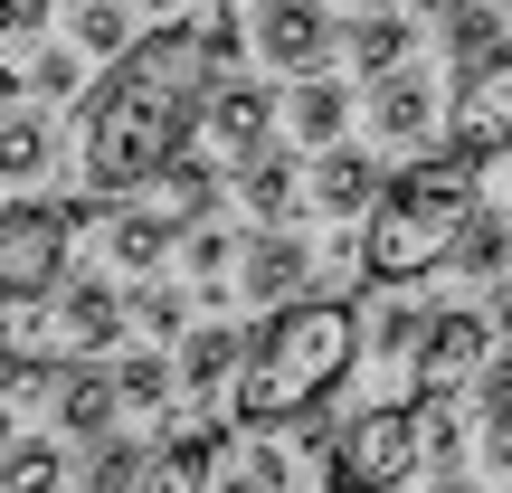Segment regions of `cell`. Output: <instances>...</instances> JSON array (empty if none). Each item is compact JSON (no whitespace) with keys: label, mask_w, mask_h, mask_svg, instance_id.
<instances>
[{"label":"cell","mask_w":512,"mask_h":493,"mask_svg":"<svg viewBox=\"0 0 512 493\" xmlns=\"http://www.w3.org/2000/svg\"><path fill=\"white\" fill-rule=\"evenodd\" d=\"M133 475H143V446L133 437H95V465H86V493H133Z\"/></svg>","instance_id":"obj_31"},{"label":"cell","mask_w":512,"mask_h":493,"mask_svg":"<svg viewBox=\"0 0 512 493\" xmlns=\"http://www.w3.org/2000/svg\"><path fill=\"white\" fill-rule=\"evenodd\" d=\"M124 332V294L105 275H57L48 285V351L57 361H105Z\"/></svg>","instance_id":"obj_7"},{"label":"cell","mask_w":512,"mask_h":493,"mask_svg":"<svg viewBox=\"0 0 512 493\" xmlns=\"http://www.w3.org/2000/svg\"><path fill=\"white\" fill-rule=\"evenodd\" d=\"M361 10H370V0H361Z\"/></svg>","instance_id":"obj_46"},{"label":"cell","mask_w":512,"mask_h":493,"mask_svg":"<svg viewBox=\"0 0 512 493\" xmlns=\"http://www.w3.org/2000/svg\"><path fill=\"white\" fill-rule=\"evenodd\" d=\"M48 389H57V427H67L76 446H95L114 427V380H105V361H67V370H48Z\"/></svg>","instance_id":"obj_14"},{"label":"cell","mask_w":512,"mask_h":493,"mask_svg":"<svg viewBox=\"0 0 512 493\" xmlns=\"http://www.w3.org/2000/svg\"><path fill=\"white\" fill-rule=\"evenodd\" d=\"M351 294H285L275 323L247 342L238 380H228V427H285L304 408H323L342 389V370L361 361V332H351Z\"/></svg>","instance_id":"obj_2"},{"label":"cell","mask_w":512,"mask_h":493,"mask_svg":"<svg viewBox=\"0 0 512 493\" xmlns=\"http://www.w3.org/2000/svg\"><path fill=\"white\" fill-rule=\"evenodd\" d=\"M484 323H494V342H512V285H494V304H484Z\"/></svg>","instance_id":"obj_38"},{"label":"cell","mask_w":512,"mask_h":493,"mask_svg":"<svg viewBox=\"0 0 512 493\" xmlns=\"http://www.w3.org/2000/svg\"><path fill=\"white\" fill-rule=\"evenodd\" d=\"M494 10H512V0H494Z\"/></svg>","instance_id":"obj_45"},{"label":"cell","mask_w":512,"mask_h":493,"mask_svg":"<svg viewBox=\"0 0 512 493\" xmlns=\"http://www.w3.org/2000/svg\"><path fill=\"white\" fill-rule=\"evenodd\" d=\"M48 143H57V133H48L38 105H0V181H10V190L48 171Z\"/></svg>","instance_id":"obj_20"},{"label":"cell","mask_w":512,"mask_h":493,"mask_svg":"<svg viewBox=\"0 0 512 493\" xmlns=\"http://www.w3.org/2000/svg\"><path fill=\"white\" fill-rule=\"evenodd\" d=\"M465 389H475V427L512 418V351H484V361H475V380H465Z\"/></svg>","instance_id":"obj_32"},{"label":"cell","mask_w":512,"mask_h":493,"mask_svg":"<svg viewBox=\"0 0 512 493\" xmlns=\"http://www.w3.org/2000/svg\"><path fill=\"white\" fill-rule=\"evenodd\" d=\"M181 266H190V275H228V228L190 219V228H181Z\"/></svg>","instance_id":"obj_34"},{"label":"cell","mask_w":512,"mask_h":493,"mask_svg":"<svg viewBox=\"0 0 512 493\" xmlns=\"http://www.w3.org/2000/svg\"><path fill=\"white\" fill-rule=\"evenodd\" d=\"M238 361H247V332H238V323L190 332V342H181V389H200V399H209V389L238 380Z\"/></svg>","instance_id":"obj_19"},{"label":"cell","mask_w":512,"mask_h":493,"mask_svg":"<svg viewBox=\"0 0 512 493\" xmlns=\"http://www.w3.org/2000/svg\"><path fill=\"white\" fill-rule=\"evenodd\" d=\"M0 361H10V342H0Z\"/></svg>","instance_id":"obj_44"},{"label":"cell","mask_w":512,"mask_h":493,"mask_svg":"<svg viewBox=\"0 0 512 493\" xmlns=\"http://www.w3.org/2000/svg\"><path fill=\"white\" fill-rule=\"evenodd\" d=\"M124 10H152V19H171V10H181V0H124Z\"/></svg>","instance_id":"obj_39"},{"label":"cell","mask_w":512,"mask_h":493,"mask_svg":"<svg viewBox=\"0 0 512 493\" xmlns=\"http://www.w3.org/2000/svg\"><path fill=\"white\" fill-rule=\"evenodd\" d=\"M67 219L57 209H10L0 219V294H48L67 275Z\"/></svg>","instance_id":"obj_8"},{"label":"cell","mask_w":512,"mask_h":493,"mask_svg":"<svg viewBox=\"0 0 512 493\" xmlns=\"http://www.w3.org/2000/svg\"><path fill=\"white\" fill-rule=\"evenodd\" d=\"M209 67H200V38L190 19L171 10L162 29L124 38L105 95L86 105V200L114 209L124 190H143L171 152H190V105H200Z\"/></svg>","instance_id":"obj_1"},{"label":"cell","mask_w":512,"mask_h":493,"mask_svg":"<svg viewBox=\"0 0 512 493\" xmlns=\"http://www.w3.org/2000/svg\"><path fill=\"white\" fill-rule=\"evenodd\" d=\"M200 475H209V437L143 446V475H133V493H200Z\"/></svg>","instance_id":"obj_26"},{"label":"cell","mask_w":512,"mask_h":493,"mask_svg":"<svg viewBox=\"0 0 512 493\" xmlns=\"http://www.w3.org/2000/svg\"><path fill=\"white\" fill-rule=\"evenodd\" d=\"M465 209H475V162H418L399 181H380V200L361 209V275L370 285H418L446 266Z\"/></svg>","instance_id":"obj_3"},{"label":"cell","mask_w":512,"mask_h":493,"mask_svg":"<svg viewBox=\"0 0 512 493\" xmlns=\"http://www.w3.org/2000/svg\"><path fill=\"white\" fill-rule=\"evenodd\" d=\"M446 256H456V266L465 275H503V256H512V209H465V228H456V247H446Z\"/></svg>","instance_id":"obj_25"},{"label":"cell","mask_w":512,"mask_h":493,"mask_svg":"<svg viewBox=\"0 0 512 493\" xmlns=\"http://www.w3.org/2000/svg\"><path fill=\"white\" fill-rule=\"evenodd\" d=\"M256 57L285 76H313L332 57V19L323 0H256Z\"/></svg>","instance_id":"obj_10"},{"label":"cell","mask_w":512,"mask_h":493,"mask_svg":"<svg viewBox=\"0 0 512 493\" xmlns=\"http://www.w3.org/2000/svg\"><path fill=\"white\" fill-rule=\"evenodd\" d=\"M171 238H181V228H171L162 219V209H124V200H114V266H133V275H152V266H162V256H171Z\"/></svg>","instance_id":"obj_22"},{"label":"cell","mask_w":512,"mask_h":493,"mask_svg":"<svg viewBox=\"0 0 512 493\" xmlns=\"http://www.w3.org/2000/svg\"><path fill=\"white\" fill-rule=\"evenodd\" d=\"M304 200L323 209V219H361V209L380 200V162L351 152V143H323V171L304 181Z\"/></svg>","instance_id":"obj_13"},{"label":"cell","mask_w":512,"mask_h":493,"mask_svg":"<svg viewBox=\"0 0 512 493\" xmlns=\"http://www.w3.org/2000/svg\"><path fill=\"white\" fill-rule=\"evenodd\" d=\"M266 133H275V95L266 86H247L238 67L200 86V105H190V143H200V162H247V152H266Z\"/></svg>","instance_id":"obj_5"},{"label":"cell","mask_w":512,"mask_h":493,"mask_svg":"<svg viewBox=\"0 0 512 493\" xmlns=\"http://www.w3.org/2000/svg\"><path fill=\"white\" fill-rule=\"evenodd\" d=\"M238 209L256 228H294V209H304V171L285 162V152H247L238 162Z\"/></svg>","instance_id":"obj_15"},{"label":"cell","mask_w":512,"mask_h":493,"mask_svg":"<svg viewBox=\"0 0 512 493\" xmlns=\"http://www.w3.org/2000/svg\"><path fill=\"white\" fill-rule=\"evenodd\" d=\"M10 95H19V76H10V67H0V105H10Z\"/></svg>","instance_id":"obj_41"},{"label":"cell","mask_w":512,"mask_h":493,"mask_svg":"<svg viewBox=\"0 0 512 493\" xmlns=\"http://www.w3.org/2000/svg\"><path fill=\"white\" fill-rule=\"evenodd\" d=\"M294 484V465H285V446H275V427H238V446H209V475L200 493H285Z\"/></svg>","instance_id":"obj_11"},{"label":"cell","mask_w":512,"mask_h":493,"mask_svg":"<svg viewBox=\"0 0 512 493\" xmlns=\"http://www.w3.org/2000/svg\"><path fill=\"white\" fill-rule=\"evenodd\" d=\"M418 10H446V0H418Z\"/></svg>","instance_id":"obj_43"},{"label":"cell","mask_w":512,"mask_h":493,"mask_svg":"<svg viewBox=\"0 0 512 493\" xmlns=\"http://www.w3.org/2000/svg\"><path fill=\"white\" fill-rule=\"evenodd\" d=\"M124 38H133L124 0H76V10H67V48L76 57H124Z\"/></svg>","instance_id":"obj_27"},{"label":"cell","mask_w":512,"mask_h":493,"mask_svg":"<svg viewBox=\"0 0 512 493\" xmlns=\"http://www.w3.org/2000/svg\"><path fill=\"white\" fill-rule=\"evenodd\" d=\"M29 86H38V105H67V95H76V48H48L29 67Z\"/></svg>","instance_id":"obj_35"},{"label":"cell","mask_w":512,"mask_h":493,"mask_svg":"<svg viewBox=\"0 0 512 493\" xmlns=\"http://www.w3.org/2000/svg\"><path fill=\"white\" fill-rule=\"evenodd\" d=\"M370 124H380V143H427L437 133V105H427V76L408 67H389V76H370Z\"/></svg>","instance_id":"obj_12"},{"label":"cell","mask_w":512,"mask_h":493,"mask_svg":"<svg viewBox=\"0 0 512 493\" xmlns=\"http://www.w3.org/2000/svg\"><path fill=\"white\" fill-rule=\"evenodd\" d=\"M408 437H418V465H456L465 456V408L437 399V389H418V399H408Z\"/></svg>","instance_id":"obj_23"},{"label":"cell","mask_w":512,"mask_h":493,"mask_svg":"<svg viewBox=\"0 0 512 493\" xmlns=\"http://www.w3.org/2000/svg\"><path fill=\"white\" fill-rule=\"evenodd\" d=\"M342 48H351V67H361V76H389V67H399V57H408V19H389V10H370L361 29L342 38Z\"/></svg>","instance_id":"obj_29"},{"label":"cell","mask_w":512,"mask_h":493,"mask_svg":"<svg viewBox=\"0 0 512 493\" xmlns=\"http://www.w3.org/2000/svg\"><path fill=\"white\" fill-rule=\"evenodd\" d=\"M418 475V437H408V408H370L342 427L332 446V493H399Z\"/></svg>","instance_id":"obj_6"},{"label":"cell","mask_w":512,"mask_h":493,"mask_svg":"<svg viewBox=\"0 0 512 493\" xmlns=\"http://www.w3.org/2000/svg\"><path fill=\"white\" fill-rule=\"evenodd\" d=\"M285 124H294V143H313V152H323V143H342V124H351V95L332 86L323 67H313L304 86L285 95Z\"/></svg>","instance_id":"obj_18"},{"label":"cell","mask_w":512,"mask_h":493,"mask_svg":"<svg viewBox=\"0 0 512 493\" xmlns=\"http://www.w3.org/2000/svg\"><path fill=\"white\" fill-rule=\"evenodd\" d=\"M304 275H313V247L294 228H256L247 238V304H285V294H304Z\"/></svg>","instance_id":"obj_16"},{"label":"cell","mask_w":512,"mask_h":493,"mask_svg":"<svg viewBox=\"0 0 512 493\" xmlns=\"http://www.w3.org/2000/svg\"><path fill=\"white\" fill-rule=\"evenodd\" d=\"M38 19H48V0H0V48H10V38H29Z\"/></svg>","instance_id":"obj_36"},{"label":"cell","mask_w":512,"mask_h":493,"mask_svg":"<svg viewBox=\"0 0 512 493\" xmlns=\"http://www.w3.org/2000/svg\"><path fill=\"white\" fill-rule=\"evenodd\" d=\"M124 323H143L152 342H171V332H181V294H171V285H143V294L124 304Z\"/></svg>","instance_id":"obj_33"},{"label":"cell","mask_w":512,"mask_h":493,"mask_svg":"<svg viewBox=\"0 0 512 493\" xmlns=\"http://www.w3.org/2000/svg\"><path fill=\"white\" fill-rule=\"evenodd\" d=\"M152 181H162V219H171V228L209 219V200H219V171H209L200 152H171V162L152 171Z\"/></svg>","instance_id":"obj_21"},{"label":"cell","mask_w":512,"mask_h":493,"mask_svg":"<svg viewBox=\"0 0 512 493\" xmlns=\"http://www.w3.org/2000/svg\"><path fill=\"white\" fill-rule=\"evenodd\" d=\"M0 446H10V408H0Z\"/></svg>","instance_id":"obj_42"},{"label":"cell","mask_w":512,"mask_h":493,"mask_svg":"<svg viewBox=\"0 0 512 493\" xmlns=\"http://www.w3.org/2000/svg\"><path fill=\"white\" fill-rule=\"evenodd\" d=\"M446 48H456V67L494 57L503 48V10H494V0H446Z\"/></svg>","instance_id":"obj_28"},{"label":"cell","mask_w":512,"mask_h":493,"mask_svg":"<svg viewBox=\"0 0 512 493\" xmlns=\"http://www.w3.org/2000/svg\"><path fill=\"white\" fill-rule=\"evenodd\" d=\"M484 351H494V323H484V313H427L408 370H418V389H437V399H465V380H475Z\"/></svg>","instance_id":"obj_9"},{"label":"cell","mask_w":512,"mask_h":493,"mask_svg":"<svg viewBox=\"0 0 512 493\" xmlns=\"http://www.w3.org/2000/svg\"><path fill=\"white\" fill-rule=\"evenodd\" d=\"M105 380H114V408H171V361L162 351H133V361H114Z\"/></svg>","instance_id":"obj_30"},{"label":"cell","mask_w":512,"mask_h":493,"mask_svg":"<svg viewBox=\"0 0 512 493\" xmlns=\"http://www.w3.org/2000/svg\"><path fill=\"white\" fill-rule=\"evenodd\" d=\"M484 475H503V484H512V418L484 427Z\"/></svg>","instance_id":"obj_37"},{"label":"cell","mask_w":512,"mask_h":493,"mask_svg":"<svg viewBox=\"0 0 512 493\" xmlns=\"http://www.w3.org/2000/svg\"><path fill=\"white\" fill-rule=\"evenodd\" d=\"M446 152L475 162V171L494 162V152H512V48L456 67V95H446Z\"/></svg>","instance_id":"obj_4"},{"label":"cell","mask_w":512,"mask_h":493,"mask_svg":"<svg viewBox=\"0 0 512 493\" xmlns=\"http://www.w3.org/2000/svg\"><path fill=\"white\" fill-rule=\"evenodd\" d=\"M351 332H361V351H380V361H408V351H418V332H427V304H408L399 285H380V304L351 313Z\"/></svg>","instance_id":"obj_17"},{"label":"cell","mask_w":512,"mask_h":493,"mask_svg":"<svg viewBox=\"0 0 512 493\" xmlns=\"http://www.w3.org/2000/svg\"><path fill=\"white\" fill-rule=\"evenodd\" d=\"M427 493H475V484H465V475H437V484H427Z\"/></svg>","instance_id":"obj_40"},{"label":"cell","mask_w":512,"mask_h":493,"mask_svg":"<svg viewBox=\"0 0 512 493\" xmlns=\"http://www.w3.org/2000/svg\"><path fill=\"white\" fill-rule=\"evenodd\" d=\"M57 484H67L57 437H19L10 427V446H0V493H57Z\"/></svg>","instance_id":"obj_24"}]
</instances>
